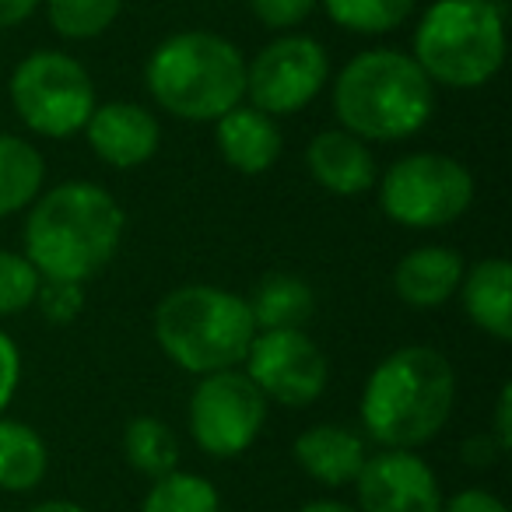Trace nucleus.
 Masks as SVG:
<instances>
[{"instance_id":"obj_1","label":"nucleus","mask_w":512,"mask_h":512,"mask_svg":"<svg viewBox=\"0 0 512 512\" xmlns=\"http://www.w3.org/2000/svg\"><path fill=\"white\" fill-rule=\"evenodd\" d=\"M123 207L99 183H64L36 197L25 221V256L43 281H88L113 260Z\"/></svg>"},{"instance_id":"obj_2","label":"nucleus","mask_w":512,"mask_h":512,"mask_svg":"<svg viewBox=\"0 0 512 512\" xmlns=\"http://www.w3.org/2000/svg\"><path fill=\"white\" fill-rule=\"evenodd\" d=\"M456 407V372L435 348H400L372 369L362 425L383 449H418L446 428Z\"/></svg>"},{"instance_id":"obj_3","label":"nucleus","mask_w":512,"mask_h":512,"mask_svg":"<svg viewBox=\"0 0 512 512\" xmlns=\"http://www.w3.org/2000/svg\"><path fill=\"white\" fill-rule=\"evenodd\" d=\"M435 109V85L418 60L400 50H365L334 81V113L341 130L362 141L414 137Z\"/></svg>"},{"instance_id":"obj_4","label":"nucleus","mask_w":512,"mask_h":512,"mask_svg":"<svg viewBox=\"0 0 512 512\" xmlns=\"http://www.w3.org/2000/svg\"><path fill=\"white\" fill-rule=\"evenodd\" d=\"M144 81L169 116L211 123L246 99V57L218 32H176L155 46Z\"/></svg>"},{"instance_id":"obj_5","label":"nucleus","mask_w":512,"mask_h":512,"mask_svg":"<svg viewBox=\"0 0 512 512\" xmlns=\"http://www.w3.org/2000/svg\"><path fill=\"white\" fill-rule=\"evenodd\" d=\"M162 351L193 376L239 369L256 337L249 302L214 285H183L155 309Z\"/></svg>"},{"instance_id":"obj_6","label":"nucleus","mask_w":512,"mask_h":512,"mask_svg":"<svg viewBox=\"0 0 512 512\" xmlns=\"http://www.w3.org/2000/svg\"><path fill=\"white\" fill-rule=\"evenodd\" d=\"M414 60L432 85L481 88L505 60V11L495 0H435L414 32Z\"/></svg>"},{"instance_id":"obj_7","label":"nucleus","mask_w":512,"mask_h":512,"mask_svg":"<svg viewBox=\"0 0 512 512\" xmlns=\"http://www.w3.org/2000/svg\"><path fill=\"white\" fill-rule=\"evenodd\" d=\"M474 200V176L463 162L435 151H418L390 165L379 183V204L386 218L404 228L453 225Z\"/></svg>"},{"instance_id":"obj_8","label":"nucleus","mask_w":512,"mask_h":512,"mask_svg":"<svg viewBox=\"0 0 512 512\" xmlns=\"http://www.w3.org/2000/svg\"><path fill=\"white\" fill-rule=\"evenodd\" d=\"M11 102L29 130L71 137L85 130L95 109L92 74L60 50H36L11 74Z\"/></svg>"},{"instance_id":"obj_9","label":"nucleus","mask_w":512,"mask_h":512,"mask_svg":"<svg viewBox=\"0 0 512 512\" xmlns=\"http://www.w3.org/2000/svg\"><path fill=\"white\" fill-rule=\"evenodd\" d=\"M267 421V397L239 369L200 376L190 400V432L214 460L246 453Z\"/></svg>"},{"instance_id":"obj_10","label":"nucleus","mask_w":512,"mask_h":512,"mask_svg":"<svg viewBox=\"0 0 512 512\" xmlns=\"http://www.w3.org/2000/svg\"><path fill=\"white\" fill-rule=\"evenodd\" d=\"M330 57L309 36H281L246 64V99L267 116H292L323 92Z\"/></svg>"},{"instance_id":"obj_11","label":"nucleus","mask_w":512,"mask_h":512,"mask_svg":"<svg viewBox=\"0 0 512 512\" xmlns=\"http://www.w3.org/2000/svg\"><path fill=\"white\" fill-rule=\"evenodd\" d=\"M242 365L256 390L285 407H309L330 379L327 355L306 330H256Z\"/></svg>"},{"instance_id":"obj_12","label":"nucleus","mask_w":512,"mask_h":512,"mask_svg":"<svg viewBox=\"0 0 512 512\" xmlns=\"http://www.w3.org/2000/svg\"><path fill=\"white\" fill-rule=\"evenodd\" d=\"M355 488L358 512H442L435 470L411 449H383L369 456Z\"/></svg>"},{"instance_id":"obj_13","label":"nucleus","mask_w":512,"mask_h":512,"mask_svg":"<svg viewBox=\"0 0 512 512\" xmlns=\"http://www.w3.org/2000/svg\"><path fill=\"white\" fill-rule=\"evenodd\" d=\"M85 137L92 151L113 169H137L158 151L162 127L137 102H106L95 106L85 123Z\"/></svg>"},{"instance_id":"obj_14","label":"nucleus","mask_w":512,"mask_h":512,"mask_svg":"<svg viewBox=\"0 0 512 512\" xmlns=\"http://www.w3.org/2000/svg\"><path fill=\"white\" fill-rule=\"evenodd\" d=\"M306 165L309 176L323 190L337 193V197H362L365 190H372V183L379 176L369 141L348 134V130H323V134H316L306 148Z\"/></svg>"},{"instance_id":"obj_15","label":"nucleus","mask_w":512,"mask_h":512,"mask_svg":"<svg viewBox=\"0 0 512 512\" xmlns=\"http://www.w3.org/2000/svg\"><path fill=\"white\" fill-rule=\"evenodd\" d=\"M214 123H218L214 141H218L221 158L242 176H260L281 158L278 120L260 113L256 106H235Z\"/></svg>"},{"instance_id":"obj_16","label":"nucleus","mask_w":512,"mask_h":512,"mask_svg":"<svg viewBox=\"0 0 512 512\" xmlns=\"http://www.w3.org/2000/svg\"><path fill=\"white\" fill-rule=\"evenodd\" d=\"M295 460L313 481L327 484V488H344L355 484L362 474L365 460H369V446L365 439L348 425H313L295 439Z\"/></svg>"},{"instance_id":"obj_17","label":"nucleus","mask_w":512,"mask_h":512,"mask_svg":"<svg viewBox=\"0 0 512 512\" xmlns=\"http://www.w3.org/2000/svg\"><path fill=\"white\" fill-rule=\"evenodd\" d=\"M463 256L449 246H418L393 271V288L414 309H435L460 292Z\"/></svg>"},{"instance_id":"obj_18","label":"nucleus","mask_w":512,"mask_h":512,"mask_svg":"<svg viewBox=\"0 0 512 512\" xmlns=\"http://www.w3.org/2000/svg\"><path fill=\"white\" fill-rule=\"evenodd\" d=\"M460 292L474 327H481L495 341H512V267L502 256H488L463 271Z\"/></svg>"},{"instance_id":"obj_19","label":"nucleus","mask_w":512,"mask_h":512,"mask_svg":"<svg viewBox=\"0 0 512 512\" xmlns=\"http://www.w3.org/2000/svg\"><path fill=\"white\" fill-rule=\"evenodd\" d=\"M246 302L256 330H302L316 313L313 288L295 274H267Z\"/></svg>"},{"instance_id":"obj_20","label":"nucleus","mask_w":512,"mask_h":512,"mask_svg":"<svg viewBox=\"0 0 512 512\" xmlns=\"http://www.w3.org/2000/svg\"><path fill=\"white\" fill-rule=\"evenodd\" d=\"M50 453L43 435L15 418H0V488L32 491L46 477Z\"/></svg>"},{"instance_id":"obj_21","label":"nucleus","mask_w":512,"mask_h":512,"mask_svg":"<svg viewBox=\"0 0 512 512\" xmlns=\"http://www.w3.org/2000/svg\"><path fill=\"white\" fill-rule=\"evenodd\" d=\"M43 179V155L22 137L0 134V218L29 207L43 190Z\"/></svg>"},{"instance_id":"obj_22","label":"nucleus","mask_w":512,"mask_h":512,"mask_svg":"<svg viewBox=\"0 0 512 512\" xmlns=\"http://www.w3.org/2000/svg\"><path fill=\"white\" fill-rule=\"evenodd\" d=\"M123 453H127L130 467L137 474L151 477V481L179 470V439L162 418L141 414V418L130 421L123 428Z\"/></svg>"},{"instance_id":"obj_23","label":"nucleus","mask_w":512,"mask_h":512,"mask_svg":"<svg viewBox=\"0 0 512 512\" xmlns=\"http://www.w3.org/2000/svg\"><path fill=\"white\" fill-rule=\"evenodd\" d=\"M418 0H323L330 22L355 36H386L411 18Z\"/></svg>"},{"instance_id":"obj_24","label":"nucleus","mask_w":512,"mask_h":512,"mask_svg":"<svg viewBox=\"0 0 512 512\" xmlns=\"http://www.w3.org/2000/svg\"><path fill=\"white\" fill-rule=\"evenodd\" d=\"M141 512H221V498L211 481L190 470H172L151 484Z\"/></svg>"},{"instance_id":"obj_25","label":"nucleus","mask_w":512,"mask_h":512,"mask_svg":"<svg viewBox=\"0 0 512 512\" xmlns=\"http://www.w3.org/2000/svg\"><path fill=\"white\" fill-rule=\"evenodd\" d=\"M123 0H46V15L57 36L95 39L120 18Z\"/></svg>"},{"instance_id":"obj_26","label":"nucleus","mask_w":512,"mask_h":512,"mask_svg":"<svg viewBox=\"0 0 512 512\" xmlns=\"http://www.w3.org/2000/svg\"><path fill=\"white\" fill-rule=\"evenodd\" d=\"M39 271L29 264L25 253H8L0 249V320L4 316H18L36 302L39 292Z\"/></svg>"},{"instance_id":"obj_27","label":"nucleus","mask_w":512,"mask_h":512,"mask_svg":"<svg viewBox=\"0 0 512 512\" xmlns=\"http://www.w3.org/2000/svg\"><path fill=\"white\" fill-rule=\"evenodd\" d=\"M36 302L50 323H71L85 309V288L78 281H39Z\"/></svg>"},{"instance_id":"obj_28","label":"nucleus","mask_w":512,"mask_h":512,"mask_svg":"<svg viewBox=\"0 0 512 512\" xmlns=\"http://www.w3.org/2000/svg\"><path fill=\"white\" fill-rule=\"evenodd\" d=\"M313 8L316 0H249V11L267 29H295V25L313 15Z\"/></svg>"},{"instance_id":"obj_29","label":"nucleus","mask_w":512,"mask_h":512,"mask_svg":"<svg viewBox=\"0 0 512 512\" xmlns=\"http://www.w3.org/2000/svg\"><path fill=\"white\" fill-rule=\"evenodd\" d=\"M18 379H22V355H18L15 341L0 330V414L8 411L11 397L18 390Z\"/></svg>"},{"instance_id":"obj_30","label":"nucleus","mask_w":512,"mask_h":512,"mask_svg":"<svg viewBox=\"0 0 512 512\" xmlns=\"http://www.w3.org/2000/svg\"><path fill=\"white\" fill-rule=\"evenodd\" d=\"M442 512H505V505H502V498H495L491 491L467 488L449 498V502H442Z\"/></svg>"},{"instance_id":"obj_31","label":"nucleus","mask_w":512,"mask_h":512,"mask_svg":"<svg viewBox=\"0 0 512 512\" xmlns=\"http://www.w3.org/2000/svg\"><path fill=\"white\" fill-rule=\"evenodd\" d=\"M495 442L498 449H509L512 446V386L505 383L502 393H498V407H495Z\"/></svg>"},{"instance_id":"obj_32","label":"nucleus","mask_w":512,"mask_h":512,"mask_svg":"<svg viewBox=\"0 0 512 512\" xmlns=\"http://www.w3.org/2000/svg\"><path fill=\"white\" fill-rule=\"evenodd\" d=\"M39 0H0V29H15L36 15Z\"/></svg>"},{"instance_id":"obj_33","label":"nucleus","mask_w":512,"mask_h":512,"mask_svg":"<svg viewBox=\"0 0 512 512\" xmlns=\"http://www.w3.org/2000/svg\"><path fill=\"white\" fill-rule=\"evenodd\" d=\"M29 512H85L78 502H67V498H50V502H43V505H36V509H29Z\"/></svg>"},{"instance_id":"obj_34","label":"nucleus","mask_w":512,"mask_h":512,"mask_svg":"<svg viewBox=\"0 0 512 512\" xmlns=\"http://www.w3.org/2000/svg\"><path fill=\"white\" fill-rule=\"evenodd\" d=\"M299 512H358V509H351V505H344V502H334V498H327V502H309V505H302Z\"/></svg>"}]
</instances>
